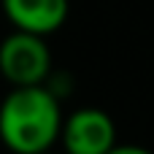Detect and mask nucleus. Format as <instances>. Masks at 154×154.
I'll list each match as a JSON object with an SVG mask.
<instances>
[{"mask_svg": "<svg viewBox=\"0 0 154 154\" xmlns=\"http://www.w3.org/2000/svg\"><path fill=\"white\" fill-rule=\"evenodd\" d=\"M60 97L46 84L11 87L0 103V141L11 154H41L54 149L62 127Z\"/></svg>", "mask_w": 154, "mask_h": 154, "instance_id": "f257e3e1", "label": "nucleus"}, {"mask_svg": "<svg viewBox=\"0 0 154 154\" xmlns=\"http://www.w3.org/2000/svg\"><path fill=\"white\" fill-rule=\"evenodd\" d=\"M0 76L11 87L46 84L51 76V51L43 35L14 30L0 41Z\"/></svg>", "mask_w": 154, "mask_h": 154, "instance_id": "f03ea898", "label": "nucleus"}, {"mask_svg": "<svg viewBox=\"0 0 154 154\" xmlns=\"http://www.w3.org/2000/svg\"><path fill=\"white\" fill-rule=\"evenodd\" d=\"M57 143H62V154H106L116 143V122L103 108H76L62 116Z\"/></svg>", "mask_w": 154, "mask_h": 154, "instance_id": "7ed1b4c3", "label": "nucleus"}, {"mask_svg": "<svg viewBox=\"0 0 154 154\" xmlns=\"http://www.w3.org/2000/svg\"><path fill=\"white\" fill-rule=\"evenodd\" d=\"M0 5L14 30L35 32L43 38L57 32L70 11L68 0H0Z\"/></svg>", "mask_w": 154, "mask_h": 154, "instance_id": "20e7f679", "label": "nucleus"}, {"mask_svg": "<svg viewBox=\"0 0 154 154\" xmlns=\"http://www.w3.org/2000/svg\"><path fill=\"white\" fill-rule=\"evenodd\" d=\"M106 154H154V152H149L146 146H138V143H119L116 141Z\"/></svg>", "mask_w": 154, "mask_h": 154, "instance_id": "39448f33", "label": "nucleus"}, {"mask_svg": "<svg viewBox=\"0 0 154 154\" xmlns=\"http://www.w3.org/2000/svg\"><path fill=\"white\" fill-rule=\"evenodd\" d=\"M41 154H62V152H54V149H49V152H41Z\"/></svg>", "mask_w": 154, "mask_h": 154, "instance_id": "423d86ee", "label": "nucleus"}]
</instances>
